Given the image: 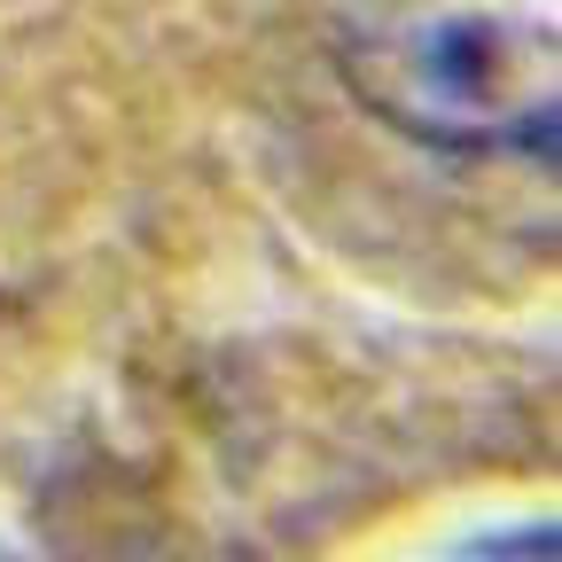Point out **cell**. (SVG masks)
Here are the masks:
<instances>
[{"mask_svg":"<svg viewBox=\"0 0 562 562\" xmlns=\"http://www.w3.org/2000/svg\"><path fill=\"white\" fill-rule=\"evenodd\" d=\"M336 70L398 140L554 165V9L539 0H344Z\"/></svg>","mask_w":562,"mask_h":562,"instance_id":"cell-1","label":"cell"},{"mask_svg":"<svg viewBox=\"0 0 562 562\" xmlns=\"http://www.w3.org/2000/svg\"><path fill=\"white\" fill-rule=\"evenodd\" d=\"M469 562H554V524H524V531H508V539L476 547Z\"/></svg>","mask_w":562,"mask_h":562,"instance_id":"cell-2","label":"cell"}]
</instances>
